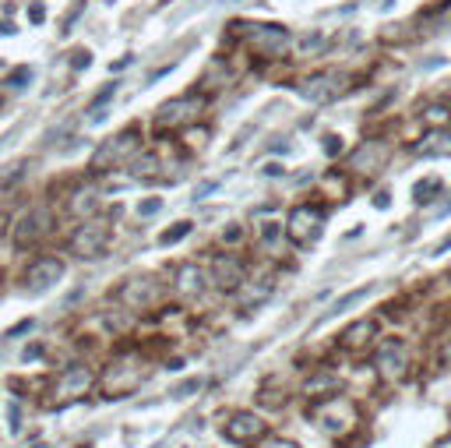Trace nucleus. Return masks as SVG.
Returning <instances> with one entry per match:
<instances>
[{"label":"nucleus","instance_id":"nucleus-1","mask_svg":"<svg viewBox=\"0 0 451 448\" xmlns=\"http://www.w3.org/2000/svg\"><path fill=\"white\" fill-rule=\"evenodd\" d=\"M109 241H113V226H109V219H88V223H81V226L74 230V236H71V251H74L78 258H85V261H96V258L106 254Z\"/></svg>","mask_w":451,"mask_h":448},{"label":"nucleus","instance_id":"nucleus-2","mask_svg":"<svg viewBox=\"0 0 451 448\" xmlns=\"http://www.w3.org/2000/svg\"><path fill=\"white\" fill-rule=\"evenodd\" d=\"M138 152H141V134H138V128H127V131H120L116 138H109V141L99 145L92 166L106 170V166H120V163H134Z\"/></svg>","mask_w":451,"mask_h":448},{"label":"nucleus","instance_id":"nucleus-3","mask_svg":"<svg viewBox=\"0 0 451 448\" xmlns=\"http://www.w3.org/2000/svg\"><path fill=\"white\" fill-rule=\"evenodd\" d=\"M321 226H324V208H317V205H296L293 212H289V219H286L289 241L300 244V247L314 244L317 236H321Z\"/></svg>","mask_w":451,"mask_h":448},{"label":"nucleus","instance_id":"nucleus-4","mask_svg":"<svg viewBox=\"0 0 451 448\" xmlns=\"http://www.w3.org/2000/svg\"><path fill=\"white\" fill-rule=\"evenodd\" d=\"M53 230V212L46 205H36V208H28V212H21L18 216V223H14V247H36L43 236Z\"/></svg>","mask_w":451,"mask_h":448},{"label":"nucleus","instance_id":"nucleus-5","mask_svg":"<svg viewBox=\"0 0 451 448\" xmlns=\"http://www.w3.org/2000/svg\"><path fill=\"white\" fill-rule=\"evenodd\" d=\"M198 113H201V99L198 96H176V99L159 106L156 124H159V131H176V128L198 121Z\"/></svg>","mask_w":451,"mask_h":448},{"label":"nucleus","instance_id":"nucleus-6","mask_svg":"<svg viewBox=\"0 0 451 448\" xmlns=\"http://www.w3.org/2000/svg\"><path fill=\"white\" fill-rule=\"evenodd\" d=\"M88 388H92V367H88V364H71V367H64V371L56 374L53 399L56 403H71V399L85 396Z\"/></svg>","mask_w":451,"mask_h":448},{"label":"nucleus","instance_id":"nucleus-7","mask_svg":"<svg viewBox=\"0 0 451 448\" xmlns=\"http://www.w3.org/2000/svg\"><path fill=\"white\" fill-rule=\"evenodd\" d=\"M222 438L233 441V445H254L258 438H264V424H261L258 413L236 409V413H229V420L222 424Z\"/></svg>","mask_w":451,"mask_h":448},{"label":"nucleus","instance_id":"nucleus-8","mask_svg":"<svg viewBox=\"0 0 451 448\" xmlns=\"http://www.w3.org/2000/svg\"><path fill=\"white\" fill-rule=\"evenodd\" d=\"M247 43L261 57H282L289 50V32H286L282 25H251Z\"/></svg>","mask_w":451,"mask_h":448},{"label":"nucleus","instance_id":"nucleus-9","mask_svg":"<svg viewBox=\"0 0 451 448\" xmlns=\"http://www.w3.org/2000/svg\"><path fill=\"white\" fill-rule=\"evenodd\" d=\"M374 364H377L381 378H388V381L402 378V371L409 367V349H406V343H402V339H384V343L377 346Z\"/></svg>","mask_w":451,"mask_h":448},{"label":"nucleus","instance_id":"nucleus-10","mask_svg":"<svg viewBox=\"0 0 451 448\" xmlns=\"http://www.w3.org/2000/svg\"><path fill=\"white\" fill-rule=\"evenodd\" d=\"M60 279H64V261H60V258H36L32 265H28V272H25V283H28L32 293H46Z\"/></svg>","mask_w":451,"mask_h":448},{"label":"nucleus","instance_id":"nucleus-11","mask_svg":"<svg viewBox=\"0 0 451 448\" xmlns=\"http://www.w3.org/2000/svg\"><path fill=\"white\" fill-rule=\"evenodd\" d=\"M244 279H247V268H244V261L233 258V254H219L212 261V272H208V283H216L219 289H240V286H244Z\"/></svg>","mask_w":451,"mask_h":448},{"label":"nucleus","instance_id":"nucleus-12","mask_svg":"<svg viewBox=\"0 0 451 448\" xmlns=\"http://www.w3.org/2000/svg\"><path fill=\"white\" fill-rule=\"evenodd\" d=\"M120 301L134 311H145L159 301V283L152 276H138V279H127L124 289H120Z\"/></svg>","mask_w":451,"mask_h":448},{"label":"nucleus","instance_id":"nucleus-13","mask_svg":"<svg viewBox=\"0 0 451 448\" xmlns=\"http://www.w3.org/2000/svg\"><path fill=\"white\" fill-rule=\"evenodd\" d=\"M317 420H321L324 431L342 434V431H349V427L356 424V409H353V403H346V399H328V403L317 409Z\"/></svg>","mask_w":451,"mask_h":448},{"label":"nucleus","instance_id":"nucleus-14","mask_svg":"<svg viewBox=\"0 0 451 448\" xmlns=\"http://www.w3.org/2000/svg\"><path fill=\"white\" fill-rule=\"evenodd\" d=\"M339 92H342V74H335V71L314 74V78H307L304 85H300V96H304L307 103H332Z\"/></svg>","mask_w":451,"mask_h":448},{"label":"nucleus","instance_id":"nucleus-15","mask_svg":"<svg viewBox=\"0 0 451 448\" xmlns=\"http://www.w3.org/2000/svg\"><path fill=\"white\" fill-rule=\"evenodd\" d=\"M176 289L184 293V296H198L208 283V272L198 265V261H184V265H176Z\"/></svg>","mask_w":451,"mask_h":448},{"label":"nucleus","instance_id":"nucleus-16","mask_svg":"<svg viewBox=\"0 0 451 448\" xmlns=\"http://www.w3.org/2000/svg\"><path fill=\"white\" fill-rule=\"evenodd\" d=\"M412 152H416V156H423V159H448V156H451V128H437V131H430L423 141H416Z\"/></svg>","mask_w":451,"mask_h":448},{"label":"nucleus","instance_id":"nucleus-17","mask_svg":"<svg viewBox=\"0 0 451 448\" xmlns=\"http://www.w3.org/2000/svg\"><path fill=\"white\" fill-rule=\"evenodd\" d=\"M374 336H377V321H374V318H359V321H353L346 332H342V346L359 349V346H367Z\"/></svg>","mask_w":451,"mask_h":448},{"label":"nucleus","instance_id":"nucleus-18","mask_svg":"<svg viewBox=\"0 0 451 448\" xmlns=\"http://www.w3.org/2000/svg\"><path fill=\"white\" fill-rule=\"evenodd\" d=\"M381 159H384V145L381 141H367V145H359L356 152H353V166L356 170H370Z\"/></svg>","mask_w":451,"mask_h":448},{"label":"nucleus","instance_id":"nucleus-19","mask_svg":"<svg viewBox=\"0 0 451 448\" xmlns=\"http://www.w3.org/2000/svg\"><path fill=\"white\" fill-rule=\"evenodd\" d=\"M374 293V286L367 283V286H359V289H353V293H346V296H339V301L332 304V311H328V318H335V314H346L349 307H356L359 301H367V296Z\"/></svg>","mask_w":451,"mask_h":448},{"label":"nucleus","instance_id":"nucleus-20","mask_svg":"<svg viewBox=\"0 0 451 448\" xmlns=\"http://www.w3.org/2000/svg\"><path fill=\"white\" fill-rule=\"evenodd\" d=\"M339 385H342V381H339L335 374H324V371H321V374H314V378H311V381L304 385V392H307V396H321V392H339Z\"/></svg>","mask_w":451,"mask_h":448},{"label":"nucleus","instance_id":"nucleus-21","mask_svg":"<svg viewBox=\"0 0 451 448\" xmlns=\"http://www.w3.org/2000/svg\"><path fill=\"white\" fill-rule=\"evenodd\" d=\"M437 191H441V181H437V176H427V181H419V184L412 187V201H416V205H430Z\"/></svg>","mask_w":451,"mask_h":448},{"label":"nucleus","instance_id":"nucleus-22","mask_svg":"<svg viewBox=\"0 0 451 448\" xmlns=\"http://www.w3.org/2000/svg\"><path fill=\"white\" fill-rule=\"evenodd\" d=\"M96 205H99L96 191H78V194H74V201H71L74 216H88V212H96Z\"/></svg>","mask_w":451,"mask_h":448},{"label":"nucleus","instance_id":"nucleus-23","mask_svg":"<svg viewBox=\"0 0 451 448\" xmlns=\"http://www.w3.org/2000/svg\"><path fill=\"white\" fill-rule=\"evenodd\" d=\"M191 226H194V223H187V219H184V223H173V230H162L159 244H162V247H169V244H180V241H184V236L191 233Z\"/></svg>","mask_w":451,"mask_h":448},{"label":"nucleus","instance_id":"nucleus-24","mask_svg":"<svg viewBox=\"0 0 451 448\" xmlns=\"http://www.w3.org/2000/svg\"><path fill=\"white\" fill-rule=\"evenodd\" d=\"M258 236H261V244H275L279 236H282V223H261Z\"/></svg>","mask_w":451,"mask_h":448},{"label":"nucleus","instance_id":"nucleus-25","mask_svg":"<svg viewBox=\"0 0 451 448\" xmlns=\"http://www.w3.org/2000/svg\"><path fill=\"white\" fill-rule=\"evenodd\" d=\"M25 81H32V68H18L8 74V85L11 88H25Z\"/></svg>","mask_w":451,"mask_h":448},{"label":"nucleus","instance_id":"nucleus-26","mask_svg":"<svg viewBox=\"0 0 451 448\" xmlns=\"http://www.w3.org/2000/svg\"><path fill=\"white\" fill-rule=\"evenodd\" d=\"M113 96H116V85H106L103 92H99V96H96L92 103H88V110H92V113H99V110H103V103H109Z\"/></svg>","mask_w":451,"mask_h":448},{"label":"nucleus","instance_id":"nucleus-27","mask_svg":"<svg viewBox=\"0 0 451 448\" xmlns=\"http://www.w3.org/2000/svg\"><path fill=\"white\" fill-rule=\"evenodd\" d=\"M198 388H201V378H191V381H184V385H176L173 396H176V399H187L191 392H198Z\"/></svg>","mask_w":451,"mask_h":448},{"label":"nucleus","instance_id":"nucleus-28","mask_svg":"<svg viewBox=\"0 0 451 448\" xmlns=\"http://www.w3.org/2000/svg\"><path fill=\"white\" fill-rule=\"evenodd\" d=\"M159 208H162V201H159V198H148V201H141V205H138V216H141V219H148V216H156Z\"/></svg>","mask_w":451,"mask_h":448},{"label":"nucleus","instance_id":"nucleus-29","mask_svg":"<svg viewBox=\"0 0 451 448\" xmlns=\"http://www.w3.org/2000/svg\"><path fill=\"white\" fill-rule=\"evenodd\" d=\"M427 121H430V124H444V121H448V106H444V103L430 106V110H427Z\"/></svg>","mask_w":451,"mask_h":448},{"label":"nucleus","instance_id":"nucleus-30","mask_svg":"<svg viewBox=\"0 0 451 448\" xmlns=\"http://www.w3.org/2000/svg\"><path fill=\"white\" fill-rule=\"evenodd\" d=\"M324 152H328V156H339V152H342V138L328 134V138H324Z\"/></svg>","mask_w":451,"mask_h":448},{"label":"nucleus","instance_id":"nucleus-31","mask_svg":"<svg viewBox=\"0 0 451 448\" xmlns=\"http://www.w3.org/2000/svg\"><path fill=\"white\" fill-rule=\"evenodd\" d=\"M216 187H219V181H204V184H198V187H194V201L204 198V194H212Z\"/></svg>","mask_w":451,"mask_h":448},{"label":"nucleus","instance_id":"nucleus-32","mask_svg":"<svg viewBox=\"0 0 451 448\" xmlns=\"http://www.w3.org/2000/svg\"><path fill=\"white\" fill-rule=\"evenodd\" d=\"M46 18V8L43 4H32V8H28V21H32V25H39Z\"/></svg>","mask_w":451,"mask_h":448},{"label":"nucleus","instance_id":"nucleus-33","mask_svg":"<svg viewBox=\"0 0 451 448\" xmlns=\"http://www.w3.org/2000/svg\"><path fill=\"white\" fill-rule=\"evenodd\" d=\"M32 325H36L32 318H25V321H18V325L11 328V332H8V339H14V336H21V332H28V328H32Z\"/></svg>","mask_w":451,"mask_h":448},{"label":"nucleus","instance_id":"nucleus-34","mask_svg":"<svg viewBox=\"0 0 451 448\" xmlns=\"http://www.w3.org/2000/svg\"><path fill=\"white\" fill-rule=\"evenodd\" d=\"M88 64H92V53H88V50H78V53H74V68H88Z\"/></svg>","mask_w":451,"mask_h":448},{"label":"nucleus","instance_id":"nucleus-35","mask_svg":"<svg viewBox=\"0 0 451 448\" xmlns=\"http://www.w3.org/2000/svg\"><path fill=\"white\" fill-rule=\"evenodd\" d=\"M264 448H300V445H293L286 438H272V441H264Z\"/></svg>","mask_w":451,"mask_h":448},{"label":"nucleus","instance_id":"nucleus-36","mask_svg":"<svg viewBox=\"0 0 451 448\" xmlns=\"http://www.w3.org/2000/svg\"><path fill=\"white\" fill-rule=\"evenodd\" d=\"M286 173V166H279V163H268L264 166V176H282Z\"/></svg>","mask_w":451,"mask_h":448},{"label":"nucleus","instance_id":"nucleus-37","mask_svg":"<svg viewBox=\"0 0 451 448\" xmlns=\"http://www.w3.org/2000/svg\"><path fill=\"white\" fill-rule=\"evenodd\" d=\"M441 360L451 367V339H448V343H444V349H441Z\"/></svg>","mask_w":451,"mask_h":448},{"label":"nucleus","instance_id":"nucleus-38","mask_svg":"<svg viewBox=\"0 0 451 448\" xmlns=\"http://www.w3.org/2000/svg\"><path fill=\"white\" fill-rule=\"evenodd\" d=\"M444 251H451V236H444V241L434 247V254H444Z\"/></svg>","mask_w":451,"mask_h":448},{"label":"nucleus","instance_id":"nucleus-39","mask_svg":"<svg viewBox=\"0 0 451 448\" xmlns=\"http://www.w3.org/2000/svg\"><path fill=\"white\" fill-rule=\"evenodd\" d=\"M374 205H377V208H388V205H392V198H388V194H377Z\"/></svg>","mask_w":451,"mask_h":448},{"label":"nucleus","instance_id":"nucleus-40","mask_svg":"<svg viewBox=\"0 0 451 448\" xmlns=\"http://www.w3.org/2000/svg\"><path fill=\"white\" fill-rule=\"evenodd\" d=\"M448 212H451V201H448V205H441V208H437V212H434V219H444V216H448Z\"/></svg>","mask_w":451,"mask_h":448},{"label":"nucleus","instance_id":"nucleus-41","mask_svg":"<svg viewBox=\"0 0 451 448\" xmlns=\"http://www.w3.org/2000/svg\"><path fill=\"white\" fill-rule=\"evenodd\" d=\"M0 32H4V36H14V32H18V28H14L11 21H4V25H0Z\"/></svg>","mask_w":451,"mask_h":448}]
</instances>
